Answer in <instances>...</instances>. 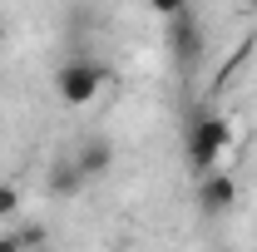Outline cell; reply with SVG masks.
<instances>
[{"instance_id":"1","label":"cell","mask_w":257,"mask_h":252,"mask_svg":"<svg viewBox=\"0 0 257 252\" xmlns=\"http://www.w3.org/2000/svg\"><path fill=\"white\" fill-rule=\"evenodd\" d=\"M183 149H188L193 173L203 178V173H208V168H218L223 154L232 149V124H227L223 114H198V119L188 124V134H183Z\"/></svg>"},{"instance_id":"9","label":"cell","mask_w":257,"mask_h":252,"mask_svg":"<svg viewBox=\"0 0 257 252\" xmlns=\"http://www.w3.org/2000/svg\"><path fill=\"white\" fill-rule=\"evenodd\" d=\"M0 45H5V25H0Z\"/></svg>"},{"instance_id":"6","label":"cell","mask_w":257,"mask_h":252,"mask_svg":"<svg viewBox=\"0 0 257 252\" xmlns=\"http://www.w3.org/2000/svg\"><path fill=\"white\" fill-rule=\"evenodd\" d=\"M84 188H89V178L79 173V163H74V158H64V163L50 168V193H55V198H79Z\"/></svg>"},{"instance_id":"10","label":"cell","mask_w":257,"mask_h":252,"mask_svg":"<svg viewBox=\"0 0 257 252\" xmlns=\"http://www.w3.org/2000/svg\"><path fill=\"white\" fill-rule=\"evenodd\" d=\"M252 10H257V0H252Z\"/></svg>"},{"instance_id":"3","label":"cell","mask_w":257,"mask_h":252,"mask_svg":"<svg viewBox=\"0 0 257 252\" xmlns=\"http://www.w3.org/2000/svg\"><path fill=\"white\" fill-rule=\"evenodd\" d=\"M163 40H168V55L178 69H193L198 55H203V25H198V15H193L188 5L178 10V15H163Z\"/></svg>"},{"instance_id":"8","label":"cell","mask_w":257,"mask_h":252,"mask_svg":"<svg viewBox=\"0 0 257 252\" xmlns=\"http://www.w3.org/2000/svg\"><path fill=\"white\" fill-rule=\"evenodd\" d=\"M183 5H188V0H149V10H154V15H178Z\"/></svg>"},{"instance_id":"2","label":"cell","mask_w":257,"mask_h":252,"mask_svg":"<svg viewBox=\"0 0 257 252\" xmlns=\"http://www.w3.org/2000/svg\"><path fill=\"white\" fill-rule=\"evenodd\" d=\"M99 89H104V69H99L89 55H79V60H64L60 69H55V94H60V104H69V109H84V104H94Z\"/></svg>"},{"instance_id":"5","label":"cell","mask_w":257,"mask_h":252,"mask_svg":"<svg viewBox=\"0 0 257 252\" xmlns=\"http://www.w3.org/2000/svg\"><path fill=\"white\" fill-rule=\"evenodd\" d=\"M74 163H79V173L94 183V178H109L114 173V144L104 139V134H89L79 149H74Z\"/></svg>"},{"instance_id":"7","label":"cell","mask_w":257,"mask_h":252,"mask_svg":"<svg viewBox=\"0 0 257 252\" xmlns=\"http://www.w3.org/2000/svg\"><path fill=\"white\" fill-rule=\"evenodd\" d=\"M15 208H20V193L10 188V183H0V218H10Z\"/></svg>"},{"instance_id":"4","label":"cell","mask_w":257,"mask_h":252,"mask_svg":"<svg viewBox=\"0 0 257 252\" xmlns=\"http://www.w3.org/2000/svg\"><path fill=\"white\" fill-rule=\"evenodd\" d=\"M232 203H237V183L227 178L223 168H208L203 183H198V208L208 218H223V213H232Z\"/></svg>"}]
</instances>
